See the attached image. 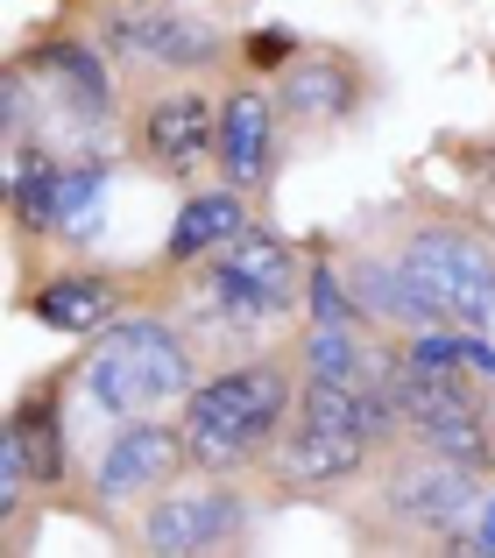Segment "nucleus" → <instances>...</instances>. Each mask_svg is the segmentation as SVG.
Segmentation results:
<instances>
[{"mask_svg": "<svg viewBox=\"0 0 495 558\" xmlns=\"http://www.w3.org/2000/svg\"><path fill=\"white\" fill-rule=\"evenodd\" d=\"M403 438V410L389 396V361L369 381H304L298 417L276 438L269 488L276 495H333L347 481H361L375 466V452Z\"/></svg>", "mask_w": 495, "mask_h": 558, "instance_id": "nucleus-1", "label": "nucleus"}, {"mask_svg": "<svg viewBox=\"0 0 495 558\" xmlns=\"http://www.w3.org/2000/svg\"><path fill=\"white\" fill-rule=\"evenodd\" d=\"M298 389L304 368L298 354H255L241 368L206 375L192 396H184V452H192V474H247L276 452V438L298 417Z\"/></svg>", "mask_w": 495, "mask_h": 558, "instance_id": "nucleus-2", "label": "nucleus"}, {"mask_svg": "<svg viewBox=\"0 0 495 558\" xmlns=\"http://www.w3.org/2000/svg\"><path fill=\"white\" fill-rule=\"evenodd\" d=\"M198 340L178 332L156 312H128L93 332L79 361H71V389L99 410V417H149L156 403H184L198 389Z\"/></svg>", "mask_w": 495, "mask_h": 558, "instance_id": "nucleus-3", "label": "nucleus"}, {"mask_svg": "<svg viewBox=\"0 0 495 558\" xmlns=\"http://www.w3.org/2000/svg\"><path fill=\"white\" fill-rule=\"evenodd\" d=\"M488 495V474L446 460V452L403 438V452H389V466L375 474V502H361L354 517H389V545H468V517Z\"/></svg>", "mask_w": 495, "mask_h": 558, "instance_id": "nucleus-4", "label": "nucleus"}, {"mask_svg": "<svg viewBox=\"0 0 495 558\" xmlns=\"http://www.w3.org/2000/svg\"><path fill=\"white\" fill-rule=\"evenodd\" d=\"M304 304V255L276 227H247L220 255H206V269L192 276V312L206 326L247 332Z\"/></svg>", "mask_w": 495, "mask_h": 558, "instance_id": "nucleus-5", "label": "nucleus"}, {"mask_svg": "<svg viewBox=\"0 0 495 558\" xmlns=\"http://www.w3.org/2000/svg\"><path fill=\"white\" fill-rule=\"evenodd\" d=\"M389 396H397V410H403V438H418V446L474 466V474H495V424H488L482 375L418 368V361L397 347V354H389Z\"/></svg>", "mask_w": 495, "mask_h": 558, "instance_id": "nucleus-6", "label": "nucleus"}, {"mask_svg": "<svg viewBox=\"0 0 495 558\" xmlns=\"http://www.w3.org/2000/svg\"><path fill=\"white\" fill-rule=\"evenodd\" d=\"M93 43L113 71H135V78H156V71H206L220 64L227 28L198 22V14L170 8V0H107L93 8Z\"/></svg>", "mask_w": 495, "mask_h": 558, "instance_id": "nucleus-7", "label": "nucleus"}, {"mask_svg": "<svg viewBox=\"0 0 495 558\" xmlns=\"http://www.w3.org/2000/svg\"><path fill=\"white\" fill-rule=\"evenodd\" d=\"M389 262L411 276L425 304H439L446 326H488L495 318V247L474 227H454V219L411 227L389 247Z\"/></svg>", "mask_w": 495, "mask_h": 558, "instance_id": "nucleus-8", "label": "nucleus"}, {"mask_svg": "<svg viewBox=\"0 0 495 558\" xmlns=\"http://www.w3.org/2000/svg\"><path fill=\"white\" fill-rule=\"evenodd\" d=\"M64 389H71V368L36 381V389L8 410V424H0V517H8V545H22L28 488L64 495L71 474H79V466H71V438H64Z\"/></svg>", "mask_w": 495, "mask_h": 558, "instance_id": "nucleus-9", "label": "nucleus"}, {"mask_svg": "<svg viewBox=\"0 0 495 558\" xmlns=\"http://www.w3.org/2000/svg\"><path fill=\"white\" fill-rule=\"evenodd\" d=\"M255 537V509L234 488V474H206L198 488H164L142 509L135 551H241Z\"/></svg>", "mask_w": 495, "mask_h": 558, "instance_id": "nucleus-10", "label": "nucleus"}, {"mask_svg": "<svg viewBox=\"0 0 495 558\" xmlns=\"http://www.w3.org/2000/svg\"><path fill=\"white\" fill-rule=\"evenodd\" d=\"M178 466H192L178 424H156V417H121V432L93 452L85 466V509H128V502H149L178 481Z\"/></svg>", "mask_w": 495, "mask_h": 558, "instance_id": "nucleus-11", "label": "nucleus"}, {"mask_svg": "<svg viewBox=\"0 0 495 558\" xmlns=\"http://www.w3.org/2000/svg\"><path fill=\"white\" fill-rule=\"evenodd\" d=\"M135 156L156 170V178H192L220 156V107L192 85L178 93H149L135 113Z\"/></svg>", "mask_w": 495, "mask_h": 558, "instance_id": "nucleus-12", "label": "nucleus"}, {"mask_svg": "<svg viewBox=\"0 0 495 558\" xmlns=\"http://www.w3.org/2000/svg\"><path fill=\"white\" fill-rule=\"evenodd\" d=\"M361 99H369V71L354 50H333V43H304L283 71H276V113L290 128H333L354 121Z\"/></svg>", "mask_w": 495, "mask_h": 558, "instance_id": "nucleus-13", "label": "nucleus"}, {"mask_svg": "<svg viewBox=\"0 0 495 558\" xmlns=\"http://www.w3.org/2000/svg\"><path fill=\"white\" fill-rule=\"evenodd\" d=\"M276 99L262 93V85H234V93L220 99V178L234 184V191H269V178H276Z\"/></svg>", "mask_w": 495, "mask_h": 558, "instance_id": "nucleus-14", "label": "nucleus"}, {"mask_svg": "<svg viewBox=\"0 0 495 558\" xmlns=\"http://www.w3.org/2000/svg\"><path fill=\"white\" fill-rule=\"evenodd\" d=\"M121 298H128V276L64 269V276H43V283L28 290V318H43L50 332H85V340H93L99 326L121 318Z\"/></svg>", "mask_w": 495, "mask_h": 558, "instance_id": "nucleus-15", "label": "nucleus"}, {"mask_svg": "<svg viewBox=\"0 0 495 558\" xmlns=\"http://www.w3.org/2000/svg\"><path fill=\"white\" fill-rule=\"evenodd\" d=\"M255 227V213H247V191L234 184H213V191H192V198L178 205V219H170L164 233V269H192V262L220 255L234 233Z\"/></svg>", "mask_w": 495, "mask_h": 558, "instance_id": "nucleus-16", "label": "nucleus"}, {"mask_svg": "<svg viewBox=\"0 0 495 558\" xmlns=\"http://www.w3.org/2000/svg\"><path fill=\"white\" fill-rule=\"evenodd\" d=\"M383 361H389V354L361 347L354 326H312V332L298 340L304 381H369V375H383Z\"/></svg>", "mask_w": 495, "mask_h": 558, "instance_id": "nucleus-17", "label": "nucleus"}, {"mask_svg": "<svg viewBox=\"0 0 495 558\" xmlns=\"http://www.w3.org/2000/svg\"><path fill=\"white\" fill-rule=\"evenodd\" d=\"M304 318L312 326H361V298L347 269H333L326 247H312V269H304Z\"/></svg>", "mask_w": 495, "mask_h": 558, "instance_id": "nucleus-18", "label": "nucleus"}, {"mask_svg": "<svg viewBox=\"0 0 495 558\" xmlns=\"http://www.w3.org/2000/svg\"><path fill=\"white\" fill-rule=\"evenodd\" d=\"M298 50H304L298 28H247V36H234V57L255 71V78H276V71H283Z\"/></svg>", "mask_w": 495, "mask_h": 558, "instance_id": "nucleus-19", "label": "nucleus"}, {"mask_svg": "<svg viewBox=\"0 0 495 558\" xmlns=\"http://www.w3.org/2000/svg\"><path fill=\"white\" fill-rule=\"evenodd\" d=\"M468 551H495V488L474 502V517H468Z\"/></svg>", "mask_w": 495, "mask_h": 558, "instance_id": "nucleus-20", "label": "nucleus"}]
</instances>
